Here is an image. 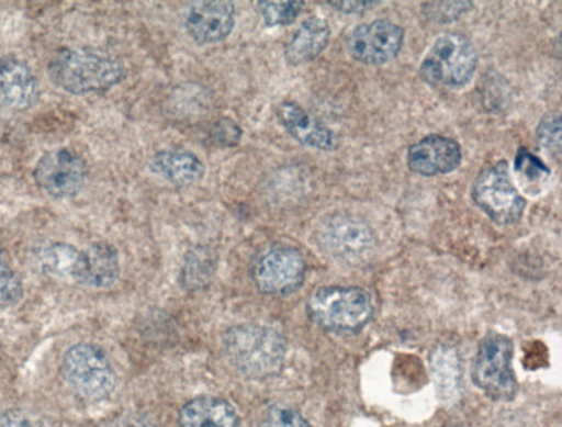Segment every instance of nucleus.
<instances>
[{
    "label": "nucleus",
    "instance_id": "obj_26",
    "mask_svg": "<svg viewBox=\"0 0 562 427\" xmlns=\"http://www.w3.org/2000/svg\"><path fill=\"white\" fill-rule=\"evenodd\" d=\"M257 427H312L305 415L288 405H272L261 414Z\"/></svg>",
    "mask_w": 562,
    "mask_h": 427
},
{
    "label": "nucleus",
    "instance_id": "obj_16",
    "mask_svg": "<svg viewBox=\"0 0 562 427\" xmlns=\"http://www.w3.org/2000/svg\"><path fill=\"white\" fill-rule=\"evenodd\" d=\"M278 119L284 131L303 146L314 147L318 151H335L338 146L333 131L297 102H281L278 106Z\"/></svg>",
    "mask_w": 562,
    "mask_h": 427
},
{
    "label": "nucleus",
    "instance_id": "obj_9",
    "mask_svg": "<svg viewBox=\"0 0 562 427\" xmlns=\"http://www.w3.org/2000/svg\"><path fill=\"white\" fill-rule=\"evenodd\" d=\"M33 177L45 194L56 200H68L86 188L89 167L82 156L59 147L38 159Z\"/></svg>",
    "mask_w": 562,
    "mask_h": 427
},
{
    "label": "nucleus",
    "instance_id": "obj_1",
    "mask_svg": "<svg viewBox=\"0 0 562 427\" xmlns=\"http://www.w3.org/2000/svg\"><path fill=\"white\" fill-rule=\"evenodd\" d=\"M54 86L68 94H102L127 78V68L119 57L92 47H65L49 61Z\"/></svg>",
    "mask_w": 562,
    "mask_h": 427
},
{
    "label": "nucleus",
    "instance_id": "obj_3",
    "mask_svg": "<svg viewBox=\"0 0 562 427\" xmlns=\"http://www.w3.org/2000/svg\"><path fill=\"white\" fill-rule=\"evenodd\" d=\"M306 314L329 333H357L374 317V297L357 285H329L308 297Z\"/></svg>",
    "mask_w": 562,
    "mask_h": 427
},
{
    "label": "nucleus",
    "instance_id": "obj_10",
    "mask_svg": "<svg viewBox=\"0 0 562 427\" xmlns=\"http://www.w3.org/2000/svg\"><path fill=\"white\" fill-rule=\"evenodd\" d=\"M405 32L390 20H375L357 26L347 41L348 53L362 65H386L398 56Z\"/></svg>",
    "mask_w": 562,
    "mask_h": 427
},
{
    "label": "nucleus",
    "instance_id": "obj_27",
    "mask_svg": "<svg viewBox=\"0 0 562 427\" xmlns=\"http://www.w3.org/2000/svg\"><path fill=\"white\" fill-rule=\"evenodd\" d=\"M538 143L550 155H561V113L547 114L537 128Z\"/></svg>",
    "mask_w": 562,
    "mask_h": 427
},
{
    "label": "nucleus",
    "instance_id": "obj_20",
    "mask_svg": "<svg viewBox=\"0 0 562 427\" xmlns=\"http://www.w3.org/2000/svg\"><path fill=\"white\" fill-rule=\"evenodd\" d=\"M431 371L438 398L443 403H456L462 387V362L456 348L438 346L431 355Z\"/></svg>",
    "mask_w": 562,
    "mask_h": 427
},
{
    "label": "nucleus",
    "instance_id": "obj_14",
    "mask_svg": "<svg viewBox=\"0 0 562 427\" xmlns=\"http://www.w3.org/2000/svg\"><path fill=\"white\" fill-rule=\"evenodd\" d=\"M407 164L417 176L436 177L452 173L462 164L461 146L453 138L443 135H428L411 146Z\"/></svg>",
    "mask_w": 562,
    "mask_h": 427
},
{
    "label": "nucleus",
    "instance_id": "obj_4",
    "mask_svg": "<svg viewBox=\"0 0 562 427\" xmlns=\"http://www.w3.org/2000/svg\"><path fill=\"white\" fill-rule=\"evenodd\" d=\"M61 375L78 398L90 403L104 402L119 386L106 351L92 342H78L63 355Z\"/></svg>",
    "mask_w": 562,
    "mask_h": 427
},
{
    "label": "nucleus",
    "instance_id": "obj_31",
    "mask_svg": "<svg viewBox=\"0 0 562 427\" xmlns=\"http://www.w3.org/2000/svg\"><path fill=\"white\" fill-rule=\"evenodd\" d=\"M330 8L338 9L341 13H362L366 9L375 8L380 2H366V0H348V2H329Z\"/></svg>",
    "mask_w": 562,
    "mask_h": 427
},
{
    "label": "nucleus",
    "instance_id": "obj_5",
    "mask_svg": "<svg viewBox=\"0 0 562 427\" xmlns=\"http://www.w3.org/2000/svg\"><path fill=\"white\" fill-rule=\"evenodd\" d=\"M477 53L473 42L461 33H447L432 44L420 65L426 82L447 89H461L476 74Z\"/></svg>",
    "mask_w": 562,
    "mask_h": 427
},
{
    "label": "nucleus",
    "instance_id": "obj_23",
    "mask_svg": "<svg viewBox=\"0 0 562 427\" xmlns=\"http://www.w3.org/2000/svg\"><path fill=\"white\" fill-rule=\"evenodd\" d=\"M514 171L521 180L522 186L528 191H533L535 194L542 191L543 186L550 179V168L543 164L542 159L528 151V149H522V147L514 158Z\"/></svg>",
    "mask_w": 562,
    "mask_h": 427
},
{
    "label": "nucleus",
    "instance_id": "obj_30",
    "mask_svg": "<svg viewBox=\"0 0 562 427\" xmlns=\"http://www.w3.org/2000/svg\"><path fill=\"white\" fill-rule=\"evenodd\" d=\"M0 427H53V424L37 412L16 408L0 415Z\"/></svg>",
    "mask_w": 562,
    "mask_h": 427
},
{
    "label": "nucleus",
    "instance_id": "obj_19",
    "mask_svg": "<svg viewBox=\"0 0 562 427\" xmlns=\"http://www.w3.org/2000/svg\"><path fill=\"white\" fill-rule=\"evenodd\" d=\"M330 29L323 18H308L294 32L284 49L285 61L291 66L305 65L321 56L329 44Z\"/></svg>",
    "mask_w": 562,
    "mask_h": 427
},
{
    "label": "nucleus",
    "instance_id": "obj_15",
    "mask_svg": "<svg viewBox=\"0 0 562 427\" xmlns=\"http://www.w3.org/2000/svg\"><path fill=\"white\" fill-rule=\"evenodd\" d=\"M33 260L44 276L87 288L89 257L86 249H78L68 243H47L35 251Z\"/></svg>",
    "mask_w": 562,
    "mask_h": 427
},
{
    "label": "nucleus",
    "instance_id": "obj_8",
    "mask_svg": "<svg viewBox=\"0 0 562 427\" xmlns=\"http://www.w3.org/2000/svg\"><path fill=\"white\" fill-rule=\"evenodd\" d=\"M251 277L261 293L288 296L300 290L305 282L306 261L293 246H269L255 258Z\"/></svg>",
    "mask_w": 562,
    "mask_h": 427
},
{
    "label": "nucleus",
    "instance_id": "obj_11",
    "mask_svg": "<svg viewBox=\"0 0 562 427\" xmlns=\"http://www.w3.org/2000/svg\"><path fill=\"white\" fill-rule=\"evenodd\" d=\"M317 237L324 251L345 261H363L375 248L374 231L353 216H333L321 227Z\"/></svg>",
    "mask_w": 562,
    "mask_h": 427
},
{
    "label": "nucleus",
    "instance_id": "obj_25",
    "mask_svg": "<svg viewBox=\"0 0 562 427\" xmlns=\"http://www.w3.org/2000/svg\"><path fill=\"white\" fill-rule=\"evenodd\" d=\"M23 300V284L0 249V310L14 308Z\"/></svg>",
    "mask_w": 562,
    "mask_h": 427
},
{
    "label": "nucleus",
    "instance_id": "obj_13",
    "mask_svg": "<svg viewBox=\"0 0 562 427\" xmlns=\"http://www.w3.org/2000/svg\"><path fill=\"white\" fill-rule=\"evenodd\" d=\"M41 94L37 77L20 57L0 56V108L8 111H26Z\"/></svg>",
    "mask_w": 562,
    "mask_h": 427
},
{
    "label": "nucleus",
    "instance_id": "obj_18",
    "mask_svg": "<svg viewBox=\"0 0 562 427\" xmlns=\"http://www.w3.org/2000/svg\"><path fill=\"white\" fill-rule=\"evenodd\" d=\"M239 412L218 396H198L183 405L179 427H239Z\"/></svg>",
    "mask_w": 562,
    "mask_h": 427
},
{
    "label": "nucleus",
    "instance_id": "obj_12",
    "mask_svg": "<svg viewBox=\"0 0 562 427\" xmlns=\"http://www.w3.org/2000/svg\"><path fill=\"white\" fill-rule=\"evenodd\" d=\"M236 9L231 2H196L183 13V29L200 45L218 44L233 33Z\"/></svg>",
    "mask_w": 562,
    "mask_h": 427
},
{
    "label": "nucleus",
    "instance_id": "obj_24",
    "mask_svg": "<svg viewBox=\"0 0 562 427\" xmlns=\"http://www.w3.org/2000/svg\"><path fill=\"white\" fill-rule=\"evenodd\" d=\"M258 11H260L261 20L267 26H290L300 18L305 9V2L300 0H290V2H272V0H263L258 2Z\"/></svg>",
    "mask_w": 562,
    "mask_h": 427
},
{
    "label": "nucleus",
    "instance_id": "obj_7",
    "mask_svg": "<svg viewBox=\"0 0 562 427\" xmlns=\"http://www.w3.org/2000/svg\"><path fill=\"white\" fill-rule=\"evenodd\" d=\"M471 194L481 212H485L495 224L513 225L525 215L526 200L513 182L507 161H498L480 171Z\"/></svg>",
    "mask_w": 562,
    "mask_h": 427
},
{
    "label": "nucleus",
    "instance_id": "obj_32",
    "mask_svg": "<svg viewBox=\"0 0 562 427\" xmlns=\"http://www.w3.org/2000/svg\"><path fill=\"white\" fill-rule=\"evenodd\" d=\"M108 427H155V424L151 420H147L146 417H140V415H123L120 419L114 420L113 424H110Z\"/></svg>",
    "mask_w": 562,
    "mask_h": 427
},
{
    "label": "nucleus",
    "instance_id": "obj_29",
    "mask_svg": "<svg viewBox=\"0 0 562 427\" xmlns=\"http://www.w3.org/2000/svg\"><path fill=\"white\" fill-rule=\"evenodd\" d=\"M240 137H243V131L234 120L222 119L218 122L213 123L210 128V138L213 144L221 147H234L239 144Z\"/></svg>",
    "mask_w": 562,
    "mask_h": 427
},
{
    "label": "nucleus",
    "instance_id": "obj_6",
    "mask_svg": "<svg viewBox=\"0 0 562 427\" xmlns=\"http://www.w3.org/2000/svg\"><path fill=\"white\" fill-rule=\"evenodd\" d=\"M514 345L507 336L486 334L477 346L474 359L473 381L495 402H513L518 395V378L513 369Z\"/></svg>",
    "mask_w": 562,
    "mask_h": 427
},
{
    "label": "nucleus",
    "instance_id": "obj_17",
    "mask_svg": "<svg viewBox=\"0 0 562 427\" xmlns=\"http://www.w3.org/2000/svg\"><path fill=\"white\" fill-rule=\"evenodd\" d=\"M153 173L176 188H192L204 179L206 168L194 153L188 149H164L149 161Z\"/></svg>",
    "mask_w": 562,
    "mask_h": 427
},
{
    "label": "nucleus",
    "instance_id": "obj_22",
    "mask_svg": "<svg viewBox=\"0 0 562 427\" xmlns=\"http://www.w3.org/2000/svg\"><path fill=\"white\" fill-rule=\"evenodd\" d=\"M213 273H215V257L209 249L198 248L192 249L186 258L180 279H182L183 288L194 291L209 284Z\"/></svg>",
    "mask_w": 562,
    "mask_h": 427
},
{
    "label": "nucleus",
    "instance_id": "obj_21",
    "mask_svg": "<svg viewBox=\"0 0 562 427\" xmlns=\"http://www.w3.org/2000/svg\"><path fill=\"white\" fill-rule=\"evenodd\" d=\"M89 257V282L90 290H110L119 282L122 273L120 255L113 245L106 240H99L86 249Z\"/></svg>",
    "mask_w": 562,
    "mask_h": 427
},
{
    "label": "nucleus",
    "instance_id": "obj_28",
    "mask_svg": "<svg viewBox=\"0 0 562 427\" xmlns=\"http://www.w3.org/2000/svg\"><path fill=\"white\" fill-rule=\"evenodd\" d=\"M426 16L436 23H449L459 20L462 14L473 9L471 2H428L423 5Z\"/></svg>",
    "mask_w": 562,
    "mask_h": 427
},
{
    "label": "nucleus",
    "instance_id": "obj_2",
    "mask_svg": "<svg viewBox=\"0 0 562 427\" xmlns=\"http://www.w3.org/2000/svg\"><path fill=\"white\" fill-rule=\"evenodd\" d=\"M222 350L231 366L248 379H270L284 369L288 342L273 327L239 324L222 338Z\"/></svg>",
    "mask_w": 562,
    "mask_h": 427
}]
</instances>
